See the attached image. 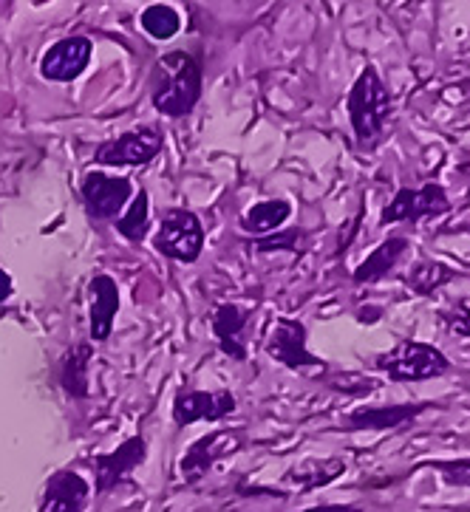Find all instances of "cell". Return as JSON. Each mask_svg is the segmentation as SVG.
Wrapping results in <instances>:
<instances>
[{
  "mask_svg": "<svg viewBox=\"0 0 470 512\" xmlns=\"http://www.w3.org/2000/svg\"><path fill=\"white\" fill-rule=\"evenodd\" d=\"M451 210V199L445 193L442 184H425L420 190H411V187H400L397 196L388 201L383 207V218L380 224L391 227V224H417L422 218H439Z\"/></svg>",
  "mask_w": 470,
  "mask_h": 512,
  "instance_id": "6",
  "label": "cell"
},
{
  "mask_svg": "<svg viewBox=\"0 0 470 512\" xmlns=\"http://www.w3.org/2000/svg\"><path fill=\"white\" fill-rule=\"evenodd\" d=\"M425 467H434V473H439L451 487H470V459H437Z\"/></svg>",
  "mask_w": 470,
  "mask_h": 512,
  "instance_id": "24",
  "label": "cell"
},
{
  "mask_svg": "<svg viewBox=\"0 0 470 512\" xmlns=\"http://www.w3.org/2000/svg\"><path fill=\"white\" fill-rule=\"evenodd\" d=\"M309 235L303 230H286V232H275V235H267L261 241H255L252 247L258 252H272V249H289V252H298L301 249V241H306Z\"/></svg>",
  "mask_w": 470,
  "mask_h": 512,
  "instance_id": "25",
  "label": "cell"
},
{
  "mask_svg": "<svg viewBox=\"0 0 470 512\" xmlns=\"http://www.w3.org/2000/svg\"><path fill=\"white\" fill-rule=\"evenodd\" d=\"M153 249L159 255H165L170 261H182V264H196L204 249V227L190 210H168L162 218V227L153 238Z\"/></svg>",
  "mask_w": 470,
  "mask_h": 512,
  "instance_id": "4",
  "label": "cell"
},
{
  "mask_svg": "<svg viewBox=\"0 0 470 512\" xmlns=\"http://www.w3.org/2000/svg\"><path fill=\"white\" fill-rule=\"evenodd\" d=\"M405 252H408V241H405L403 235L383 241L363 264L354 269V283H374L380 281V278H386L388 272L400 264V258H403Z\"/></svg>",
  "mask_w": 470,
  "mask_h": 512,
  "instance_id": "19",
  "label": "cell"
},
{
  "mask_svg": "<svg viewBox=\"0 0 470 512\" xmlns=\"http://www.w3.org/2000/svg\"><path fill=\"white\" fill-rule=\"evenodd\" d=\"M153 108L162 116L182 119L202 100V63L187 51H168L153 68Z\"/></svg>",
  "mask_w": 470,
  "mask_h": 512,
  "instance_id": "1",
  "label": "cell"
},
{
  "mask_svg": "<svg viewBox=\"0 0 470 512\" xmlns=\"http://www.w3.org/2000/svg\"><path fill=\"white\" fill-rule=\"evenodd\" d=\"M91 496L88 481L74 473V470H57L49 481L40 498V510L37 512H83Z\"/></svg>",
  "mask_w": 470,
  "mask_h": 512,
  "instance_id": "15",
  "label": "cell"
},
{
  "mask_svg": "<svg viewBox=\"0 0 470 512\" xmlns=\"http://www.w3.org/2000/svg\"><path fill=\"white\" fill-rule=\"evenodd\" d=\"M346 459L340 456H329V459H309V462L295 464L289 467L284 476V484H292L298 493H309V490H318L326 487L335 479H340L346 473Z\"/></svg>",
  "mask_w": 470,
  "mask_h": 512,
  "instance_id": "18",
  "label": "cell"
},
{
  "mask_svg": "<svg viewBox=\"0 0 470 512\" xmlns=\"http://www.w3.org/2000/svg\"><path fill=\"white\" fill-rule=\"evenodd\" d=\"M377 368L394 382H428L439 380L451 371V360L431 343L403 340L397 346L377 357Z\"/></svg>",
  "mask_w": 470,
  "mask_h": 512,
  "instance_id": "3",
  "label": "cell"
},
{
  "mask_svg": "<svg viewBox=\"0 0 470 512\" xmlns=\"http://www.w3.org/2000/svg\"><path fill=\"white\" fill-rule=\"evenodd\" d=\"M301 512H363V507L357 504H320V507H309Z\"/></svg>",
  "mask_w": 470,
  "mask_h": 512,
  "instance_id": "27",
  "label": "cell"
},
{
  "mask_svg": "<svg viewBox=\"0 0 470 512\" xmlns=\"http://www.w3.org/2000/svg\"><path fill=\"white\" fill-rule=\"evenodd\" d=\"M142 29L151 34L153 40H170L173 34L182 29V17L173 6H165V3H153L148 6L142 17H139Z\"/></svg>",
  "mask_w": 470,
  "mask_h": 512,
  "instance_id": "22",
  "label": "cell"
},
{
  "mask_svg": "<svg viewBox=\"0 0 470 512\" xmlns=\"http://www.w3.org/2000/svg\"><path fill=\"white\" fill-rule=\"evenodd\" d=\"M241 445H244V430H213V433H204L202 439H196L193 445L187 447V453L179 462L185 484H199L213 470V464L235 453Z\"/></svg>",
  "mask_w": 470,
  "mask_h": 512,
  "instance_id": "8",
  "label": "cell"
},
{
  "mask_svg": "<svg viewBox=\"0 0 470 512\" xmlns=\"http://www.w3.org/2000/svg\"><path fill=\"white\" fill-rule=\"evenodd\" d=\"M292 215V204L286 199H267L252 204L247 213L238 218L241 230L250 235H267V232L281 230L286 224V218Z\"/></svg>",
  "mask_w": 470,
  "mask_h": 512,
  "instance_id": "20",
  "label": "cell"
},
{
  "mask_svg": "<svg viewBox=\"0 0 470 512\" xmlns=\"http://www.w3.org/2000/svg\"><path fill=\"white\" fill-rule=\"evenodd\" d=\"M442 326L456 334V337H470V306L468 303H456L451 309H442L439 312Z\"/></svg>",
  "mask_w": 470,
  "mask_h": 512,
  "instance_id": "26",
  "label": "cell"
},
{
  "mask_svg": "<svg viewBox=\"0 0 470 512\" xmlns=\"http://www.w3.org/2000/svg\"><path fill=\"white\" fill-rule=\"evenodd\" d=\"M269 360L286 365L289 371H303V368H326L320 357H315L306 348V326L301 320H289V317H278L272 334L267 340Z\"/></svg>",
  "mask_w": 470,
  "mask_h": 512,
  "instance_id": "10",
  "label": "cell"
},
{
  "mask_svg": "<svg viewBox=\"0 0 470 512\" xmlns=\"http://www.w3.org/2000/svg\"><path fill=\"white\" fill-rule=\"evenodd\" d=\"M94 357V346L88 340H80L68 348L57 363V382L66 391V397L85 399L88 397V365Z\"/></svg>",
  "mask_w": 470,
  "mask_h": 512,
  "instance_id": "17",
  "label": "cell"
},
{
  "mask_svg": "<svg viewBox=\"0 0 470 512\" xmlns=\"http://www.w3.org/2000/svg\"><path fill=\"white\" fill-rule=\"evenodd\" d=\"M148 459V442L145 436H131L125 439L117 450L111 453H100L91 459V470H94V484H97V496H108L111 490H117L122 481L131 479L139 464Z\"/></svg>",
  "mask_w": 470,
  "mask_h": 512,
  "instance_id": "7",
  "label": "cell"
},
{
  "mask_svg": "<svg viewBox=\"0 0 470 512\" xmlns=\"http://www.w3.org/2000/svg\"><path fill=\"white\" fill-rule=\"evenodd\" d=\"M80 196H83L85 213L91 218L111 221L134 196V184L125 176H105V173L94 170V173H85L83 184H80Z\"/></svg>",
  "mask_w": 470,
  "mask_h": 512,
  "instance_id": "9",
  "label": "cell"
},
{
  "mask_svg": "<svg viewBox=\"0 0 470 512\" xmlns=\"http://www.w3.org/2000/svg\"><path fill=\"white\" fill-rule=\"evenodd\" d=\"M252 320V309L244 306H235V303H221L210 314V323H213V334H216V343L219 348L235 360V363H244L247 360V343H244V329Z\"/></svg>",
  "mask_w": 470,
  "mask_h": 512,
  "instance_id": "13",
  "label": "cell"
},
{
  "mask_svg": "<svg viewBox=\"0 0 470 512\" xmlns=\"http://www.w3.org/2000/svg\"><path fill=\"white\" fill-rule=\"evenodd\" d=\"M346 108H349L357 148L363 153L377 148L383 142V136H386L388 119H391V91L383 83L377 68L366 66L360 71L357 83L349 91Z\"/></svg>",
  "mask_w": 470,
  "mask_h": 512,
  "instance_id": "2",
  "label": "cell"
},
{
  "mask_svg": "<svg viewBox=\"0 0 470 512\" xmlns=\"http://www.w3.org/2000/svg\"><path fill=\"white\" fill-rule=\"evenodd\" d=\"M148 227H151V199L145 190H139V196H134V204L131 210L117 218V230L119 235H125L128 241H142L148 235Z\"/></svg>",
  "mask_w": 470,
  "mask_h": 512,
  "instance_id": "23",
  "label": "cell"
},
{
  "mask_svg": "<svg viewBox=\"0 0 470 512\" xmlns=\"http://www.w3.org/2000/svg\"><path fill=\"white\" fill-rule=\"evenodd\" d=\"M91 295V309H88V326H91V340L105 343L114 331V320L119 312V289L111 275H94L88 283Z\"/></svg>",
  "mask_w": 470,
  "mask_h": 512,
  "instance_id": "14",
  "label": "cell"
},
{
  "mask_svg": "<svg viewBox=\"0 0 470 512\" xmlns=\"http://www.w3.org/2000/svg\"><path fill=\"white\" fill-rule=\"evenodd\" d=\"M162 145H165L162 131L153 128V125H142V128H134V131L119 133L117 139L102 142L97 153H94V162L108 167L148 165L162 153Z\"/></svg>",
  "mask_w": 470,
  "mask_h": 512,
  "instance_id": "5",
  "label": "cell"
},
{
  "mask_svg": "<svg viewBox=\"0 0 470 512\" xmlns=\"http://www.w3.org/2000/svg\"><path fill=\"white\" fill-rule=\"evenodd\" d=\"M428 411V405H383V408H357L346 419L343 428L346 430H397L414 422L420 413Z\"/></svg>",
  "mask_w": 470,
  "mask_h": 512,
  "instance_id": "16",
  "label": "cell"
},
{
  "mask_svg": "<svg viewBox=\"0 0 470 512\" xmlns=\"http://www.w3.org/2000/svg\"><path fill=\"white\" fill-rule=\"evenodd\" d=\"M12 292H15V286H12V275H9L6 269H0V303L12 298Z\"/></svg>",
  "mask_w": 470,
  "mask_h": 512,
  "instance_id": "28",
  "label": "cell"
},
{
  "mask_svg": "<svg viewBox=\"0 0 470 512\" xmlns=\"http://www.w3.org/2000/svg\"><path fill=\"white\" fill-rule=\"evenodd\" d=\"M91 40L77 34V37H63L51 46L43 60H40V74L49 83H71L83 74L88 63H91Z\"/></svg>",
  "mask_w": 470,
  "mask_h": 512,
  "instance_id": "12",
  "label": "cell"
},
{
  "mask_svg": "<svg viewBox=\"0 0 470 512\" xmlns=\"http://www.w3.org/2000/svg\"><path fill=\"white\" fill-rule=\"evenodd\" d=\"M454 278L456 272L448 264H442V261H420V264H414L408 269L405 283H408V289H411L414 295L431 298L434 292H439L445 283H451Z\"/></svg>",
  "mask_w": 470,
  "mask_h": 512,
  "instance_id": "21",
  "label": "cell"
},
{
  "mask_svg": "<svg viewBox=\"0 0 470 512\" xmlns=\"http://www.w3.org/2000/svg\"><path fill=\"white\" fill-rule=\"evenodd\" d=\"M238 408L233 391H196V388H182L173 399V422L176 428H187L199 419L219 422Z\"/></svg>",
  "mask_w": 470,
  "mask_h": 512,
  "instance_id": "11",
  "label": "cell"
}]
</instances>
